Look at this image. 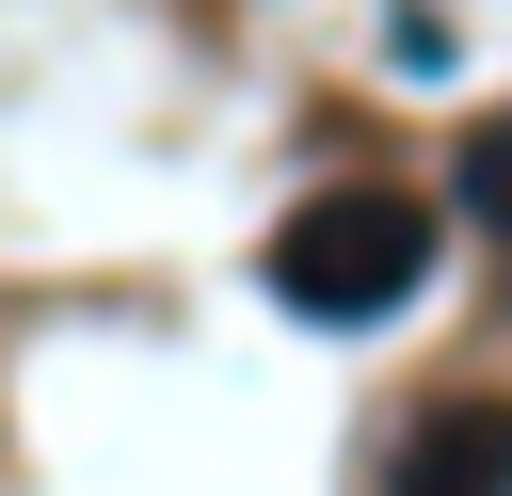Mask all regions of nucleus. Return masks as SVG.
<instances>
[{
  "mask_svg": "<svg viewBox=\"0 0 512 496\" xmlns=\"http://www.w3.org/2000/svg\"><path fill=\"white\" fill-rule=\"evenodd\" d=\"M416 288H432V208L400 176H336L272 224V304H304V320H384Z\"/></svg>",
  "mask_w": 512,
  "mask_h": 496,
  "instance_id": "1",
  "label": "nucleus"
},
{
  "mask_svg": "<svg viewBox=\"0 0 512 496\" xmlns=\"http://www.w3.org/2000/svg\"><path fill=\"white\" fill-rule=\"evenodd\" d=\"M384 496H512V416H496V400L416 416V432H400V464H384Z\"/></svg>",
  "mask_w": 512,
  "mask_h": 496,
  "instance_id": "2",
  "label": "nucleus"
},
{
  "mask_svg": "<svg viewBox=\"0 0 512 496\" xmlns=\"http://www.w3.org/2000/svg\"><path fill=\"white\" fill-rule=\"evenodd\" d=\"M464 192H480V224H512V112L464 128Z\"/></svg>",
  "mask_w": 512,
  "mask_h": 496,
  "instance_id": "3",
  "label": "nucleus"
}]
</instances>
